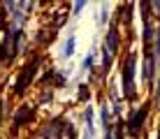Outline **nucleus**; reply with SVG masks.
I'll use <instances>...</instances> for the list:
<instances>
[{"instance_id": "obj_1", "label": "nucleus", "mask_w": 160, "mask_h": 139, "mask_svg": "<svg viewBox=\"0 0 160 139\" xmlns=\"http://www.w3.org/2000/svg\"><path fill=\"white\" fill-rule=\"evenodd\" d=\"M132 74H135V56H128V58H125V72H123V91H125V95H132V91H135Z\"/></svg>"}, {"instance_id": "obj_2", "label": "nucleus", "mask_w": 160, "mask_h": 139, "mask_svg": "<svg viewBox=\"0 0 160 139\" xmlns=\"http://www.w3.org/2000/svg\"><path fill=\"white\" fill-rule=\"evenodd\" d=\"M37 63H40V60H32L28 67L23 70V74H21V79L16 81V88H14L16 93H23V91H26V86H28V81H30V77H32V72H35V65H37Z\"/></svg>"}, {"instance_id": "obj_3", "label": "nucleus", "mask_w": 160, "mask_h": 139, "mask_svg": "<svg viewBox=\"0 0 160 139\" xmlns=\"http://www.w3.org/2000/svg\"><path fill=\"white\" fill-rule=\"evenodd\" d=\"M146 114H148V104H144V107H142V109H139V111H137V114L130 118V125H128V127H130L132 135H135V132H139V127H142V123H144Z\"/></svg>"}, {"instance_id": "obj_4", "label": "nucleus", "mask_w": 160, "mask_h": 139, "mask_svg": "<svg viewBox=\"0 0 160 139\" xmlns=\"http://www.w3.org/2000/svg\"><path fill=\"white\" fill-rule=\"evenodd\" d=\"M30 116H32V109H30V107H23V109L19 111V114L14 116V125H23L26 121L30 118Z\"/></svg>"}, {"instance_id": "obj_5", "label": "nucleus", "mask_w": 160, "mask_h": 139, "mask_svg": "<svg viewBox=\"0 0 160 139\" xmlns=\"http://www.w3.org/2000/svg\"><path fill=\"white\" fill-rule=\"evenodd\" d=\"M144 77L151 79L153 77V56H146V63H144Z\"/></svg>"}, {"instance_id": "obj_6", "label": "nucleus", "mask_w": 160, "mask_h": 139, "mask_svg": "<svg viewBox=\"0 0 160 139\" xmlns=\"http://www.w3.org/2000/svg\"><path fill=\"white\" fill-rule=\"evenodd\" d=\"M74 44H77V42H74V37H70V40H68V44H65V51H63V53H65V56H72Z\"/></svg>"}, {"instance_id": "obj_7", "label": "nucleus", "mask_w": 160, "mask_h": 139, "mask_svg": "<svg viewBox=\"0 0 160 139\" xmlns=\"http://www.w3.org/2000/svg\"><path fill=\"white\" fill-rule=\"evenodd\" d=\"M0 116H2V102H0Z\"/></svg>"}, {"instance_id": "obj_8", "label": "nucleus", "mask_w": 160, "mask_h": 139, "mask_svg": "<svg viewBox=\"0 0 160 139\" xmlns=\"http://www.w3.org/2000/svg\"><path fill=\"white\" fill-rule=\"evenodd\" d=\"M158 100H160V88H158Z\"/></svg>"}, {"instance_id": "obj_9", "label": "nucleus", "mask_w": 160, "mask_h": 139, "mask_svg": "<svg viewBox=\"0 0 160 139\" xmlns=\"http://www.w3.org/2000/svg\"><path fill=\"white\" fill-rule=\"evenodd\" d=\"M158 139H160V135H158Z\"/></svg>"}]
</instances>
